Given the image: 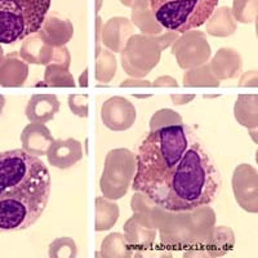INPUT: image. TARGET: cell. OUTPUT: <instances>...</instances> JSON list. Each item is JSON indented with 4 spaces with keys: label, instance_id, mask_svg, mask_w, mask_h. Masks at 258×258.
<instances>
[{
    "label": "cell",
    "instance_id": "6da1fadb",
    "mask_svg": "<svg viewBox=\"0 0 258 258\" xmlns=\"http://www.w3.org/2000/svg\"><path fill=\"white\" fill-rule=\"evenodd\" d=\"M136 165L133 190L167 211L186 212L208 206L222 186L213 156L186 124L150 132L138 147Z\"/></svg>",
    "mask_w": 258,
    "mask_h": 258
},
{
    "label": "cell",
    "instance_id": "3957f363",
    "mask_svg": "<svg viewBox=\"0 0 258 258\" xmlns=\"http://www.w3.org/2000/svg\"><path fill=\"white\" fill-rule=\"evenodd\" d=\"M50 0H0V43L12 44L41 29Z\"/></svg>",
    "mask_w": 258,
    "mask_h": 258
},
{
    "label": "cell",
    "instance_id": "ba28073f",
    "mask_svg": "<svg viewBox=\"0 0 258 258\" xmlns=\"http://www.w3.org/2000/svg\"><path fill=\"white\" fill-rule=\"evenodd\" d=\"M52 100H54V97H52V98L47 96L32 97L26 109L27 117L30 120L35 121H44L49 119L50 101Z\"/></svg>",
    "mask_w": 258,
    "mask_h": 258
},
{
    "label": "cell",
    "instance_id": "9c48e42d",
    "mask_svg": "<svg viewBox=\"0 0 258 258\" xmlns=\"http://www.w3.org/2000/svg\"><path fill=\"white\" fill-rule=\"evenodd\" d=\"M4 103H6V100H4L3 96H0V114H2V110L4 107Z\"/></svg>",
    "mask_w": 258,
    "mask_h": 258
},
{
    "label": "cell",
    "instance_id": "5b68a950",
    "mask_svg": "<svg viewBox=\"0 0 258 258\" xmlns=\"http://www.w3.org/2000/svg\"><path fill=\"white\" fill-rule=\"evenodd\" d=\"M27 68L16 58H7L0 64V83L3 85H20L26 77Z\"/></svg>",
    "mask_w": 258,
    "mask_h": 258
},
{
    "label": "cell",
    "instance_id": "52a82bcc",
    "mask_svg": "<svg viewBox=\"0 0 258 258\" xmlns=\"http://www.w3.org/2000/svg\"><path fill=\"white\" fill-rule=\"evenodd\" d=\"M44 132H47V129L43 128V126L35 125V124H31V125L27 126L24 133H22V142H24L25 150L31 154H35V155L40 154L41 145L47 138V136L43 135Z\"/></svg>",
    "mask_w": 258,
    "mask_h": 258
},
{
    "label": "cell",
    "instance_id": "7a4b0ae2",
    "mask_svg": "<svg viewBox=\"0 0 258 258\" xmlns=\"http://www.w3.org/2000/svg\"><path fill=\"white\" fill-rule=\"evenodd\" d=\"M49 195V170L35 154L0 153V232L29 229L43 216Z\"/></svg>",
    "mask_w": 258,
    "mask_h": 258
},
{
    "label": "cell",
    "instance_id": "277c9868",
    "mask_svg": "<svg viewBox=\"0 0 258 258\" xmlns=\"http://www.w3.org/2000/svg\"><path fill=\"white\" fill-rule=\"evenodd\" d=\"M150 6L160 26L186 32L206 24L216 12L218 0H150Z\"/></svg>",
    "mask_w": 258,
    "mask_h": 258
},
{
    "label": "cell",
    "instance_id": "8992f818",
    "mask_svg": "<svg viewBox=\"0 0 258 258\" xmlns=\"http://www.w3.org/2000/svg\"><path fill=\"white\" fill-rule=\"evenodd\" d=\"M39 31L40 35L47 40H62L70 36L73 29L68 21L62 20L57 16H49L45 17L44 24Z\"/></svg>",
    "mask_w": 258,
    "mask_h": 258
},
{
    "label": "cell",
    "instance_id": "30bf717a",
    "mask_svg": "<svg viewBox=\"0 0 258 258\" xmlns=\"http://www.w3.org/2000/svg\"><path fill=\"white\" fill-rule=\"evenodd\" d=\"M0 56H2V48H0Z\"/></svg>",
    "mask_w": 258,
    "mask_h": 258
}]
</instances>
